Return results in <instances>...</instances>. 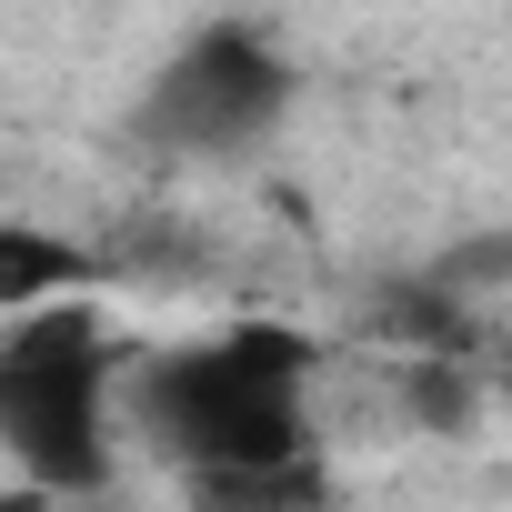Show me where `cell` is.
Listing matches in <instances>:
<instances>
[{"instance_id": "1", "label": "cell", "mask_w": 512, "mask_h": 512, "mask_svg": "<svg viewBox=\"0 0 512 512\" xmlns=\"http://www.w3.org/2000/svg\"><path fill=\"white\" fill-rule=\"evenodd\" d=\"M302 372H312L302 332L241 322L201 352L151 362L141 412L191 472H262V462H302Z\"/></svg>"}, {"instance_id": "2", "label": "cell", "mask_w": 512, "mask_h": 512, "mask_svg": "<svg viewBox=\"0 0 512 512\" xmlns=\"http://www.w3.org/2000/svg\"><path fill=\"white\" fill-rule=\"evenodd\" d=\"M101 392H111L101 312L51 302V312L11 322V342H0V432H11V452L41 492H91L111 472Z\"/></svg>"}, {"instance_id": "3", "label": "cell", "mask_w": 512, "mask_h": 512, "mask_svg": "<svg viewBox=\"0 0 512 512\" xmlns=\"http://www.w3.org/2000/svg\"><path fill=\"white\" fill-rule=\"evenodd\" d=\"M282 101H292V71L272 61V41L241 31V21H211V31H191V51L161 71L151 131H171V141H191V151H231V141L262 131Z\"/></svg>"}, {"instance_id": "4", "label": "cell", "mask_w": 512, "mask_h": 512, "mask_svg": "<svg viewBox=\"0 0 512 512\" xmlns=\"http://www.w3.org/2000/svg\"><path fill=\"white\" fill-rule=\"evenodd\" d=\"M191 512H332L322 462H262V472H191Z\"/></svg>"}, {"instance_id": "5", "label": "cell", "mask_w": 512, "mask_h": 512, "mask_svg": "<svg viewBox=\"0 0 512 512\" xmlns=\"http://www.w3.org/2000/svg\"><path fill=\"white\" fill-rule=\"evenodd\" d=\"M382 332L392 342H412L422 362H462V292H442V282H402V292H382Z\"/></svg>"}, {"instance_id": "6", "label": "cell", "mask_w": 512, "mask_h": 512, "mask_svg": "<svg viewBox=\"0 0 512 512\" xmlns=\"http://www.w3.org/2000/svg\"><path fill=\"white\" fill-rule=\"evenodd\" d=\"M51 282H81V262H71L51 231H11V251H0V312H11V322H31Z\"/></svg>"}, {"instance_id": "7", "label": "cell", "mask_w": 512, "mask_h": 512, "mask_svg": "<svg viewBox=\"0 0 512 512\" xmlns=\"http://www.w3.org/2000/svg\"><path fill=\"white\" fill-rule=\"evenodd\" d=\"M402 402H412V422H432V432H462V422L482 412V382H472V362H412Z\"/></svg>"}, {"instance_id": "8", "label": "cell", "mask_w": 512, "mask_h": 512, "mask_svg": "<svg viewBox=\"0 0 512 512\" xmlns=\"http://www.w3.org/2000/svg\"><path fill=\"white\" fill-rule=\"evenodd\" d=\"M512 272V231H492V241H472V251H452V262L432 272L442 292H472V282H502Z\"/></svg>"}, {"instance_id": "9", "label": "cell", "mask_w": 512, "mask_h": 512, "mask_svg": "<svg viewBox=\"0 0 512 512\" xmlns=\"http://www.w3.org/2000/svg\"><path fill=\"white\" fill-rule=\"evenodd\" d=\"M502 402H512V362H502Z\"/></svg>"}]
</instances>
